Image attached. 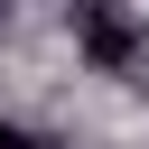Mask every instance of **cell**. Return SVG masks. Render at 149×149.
Returning a JSON list of instances; mask_svg holds the SVG:
<instances>
[{"instance_id":"3","label":"cell","mask_w":149,"mask_h":149,"mask_svg":"<svg viewBox=\"0 0 149 149\" xmlns=\"http://www.w3.org/2000/svg\"><path fill=\"white\" fill-rule=\"evenodd\" d=\"M140 56H149V37H140Z\"/></svg>"},{"instance_id":"2","label":"cell","mask_w":149,"mask_h":149,"mask_svg":"<svg viewBox=\"0 0 149 149\" xmlns=\"http://www.w3.org/2000/svg\"><path fill=\"white\" fill-rule=\"evenodd\" d=\"M0 149H47V140H28L19 121H0Z\"/></svg>"},{"instance_id":"1","label":"cell","mask_w":149,"mask_h":149,"mask_svg":"<svg viewBox=\"0 0 149 149\" xmlns=\"http://www.w3.org/2000/svg\"><path fill=\"white\" fill-rule=\"evenodd\" d=\"M74 37H84V56H93L102 74H121V65L140 56V28H130L121 9H102V0H84V9H74Z\"/></svg>"}]
</instances>
